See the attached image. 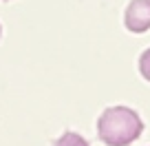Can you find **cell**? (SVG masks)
I'll return each mask as SVG.
<instances>
[{"label": "cell", "instance_id": "cell-1", "mask_svg": "<svg viewBox=\"0 0 150 146\" xmlns=\"http://www.w3.org/2000/svg\"><path fill=\"white\" fill-rule=\"evenodd\" d=\"M144 131L141 118L128 106H110L97 120L99 140L108 146H126Z\"/></svg>", "mask_w": 150, "mask_h": 146}, {"label": "cell", "instance_id": "cell-2", "mask_svg": "<svg viewBox=\"0 0 150 146\" xmlns=\"http://www.w3.org/2000/svg\"><path fill=\"white\" fill-rule=\"evenodd\" d=\"M126 27L132 33L150 29V0H132L126 9Z\"/></svg>", "mask_w": 150, "mask_h": 146}, {"label": "cell", "instance_id": "cell-3", "mask_svg": "<svg viewBox=\"0 0 150 146\" xmlns=\"http://www.w3.org/2000/svg\"><path fill=\"white\" fill-rule=\"evenodd\" d=\"M53 146H88V144H86V140L82 135L69 131V133H64V135L57 137V140L53 142Z\"/></svg>", "mask_w": 150, "mask_h": 146}, {"label": "cell", "instance_id": "cell-4", "mask_svg": "<svg viewBox=\"0 0 150 146\" xmlns=\"http://www.w3.org/2000/svg\"><path fill=\"white\" fill-rule=\"evenodd\" d=\"M139 71L144 73L146 80H150V49H146L139 58Z\"/></svg>", "mask_w": 150, "mask_h": 146}, {"label": "cell", "instance_id": "cell-5", "mask_svg": "<svg viewBox=\"0 0 150 146\" xmlns=\"http://www.w3.org/2000/svg\"><path fill=\"white\" fill-rule=\"evenodd\" d=\"M0 33H2V29H0Z\"/></svg>", "mask_w": 150, "mask_h": 146}]
</instances>
